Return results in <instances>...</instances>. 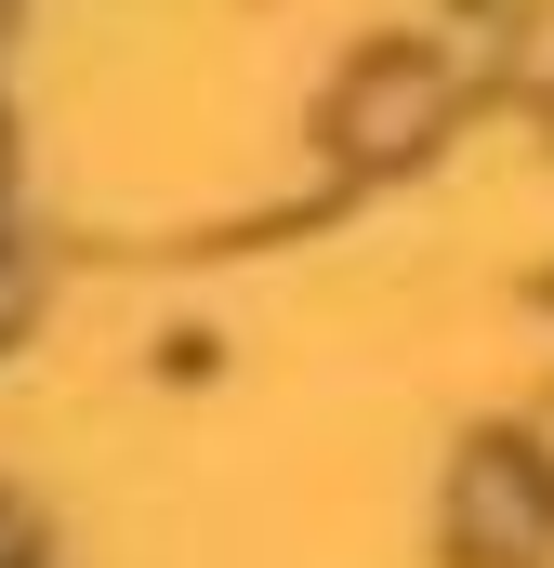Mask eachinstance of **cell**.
<instances>
[{
  "label": "cell",
  "mask_w": 554,
  "mask_h": 568,
  "mask_svg": "<svg viewBox=\"0 0 554 568\" xmlns=\"http://www.w3.org/2000/svg\"><path fill=\"white\" fill-rule=\"evenodd\" d=\"M27 304H40V265H27V239H0V344L27 331Z\"/></svg>",
  "instance_id": "obj_3"
},
{
  "label": "cell",
  "mask_w": 554,
  "mask_h": 568,
  "mask_svg": "<svg viewBox=\"0 0 554 568\" xmlns=\"http://www.w3.org/2000/svg\"><path fill=\"white\" fill-rule=\"evenodd\" d=\"M449 53H370L357 80H343V106H330V133L343 159H422V145L449 133Z\"/></svg>",
  "instance_id": "obj_2"
},
{
  "label": "cell",
  "mask_w": 554,
  "mask_h": 568,
  "mask_svg": "<svg viewBox=\"0 0 554 568\" xmlns=\"http://www.w3.org/2000/svg\"><path fill=\"white\" fill-rule=\"evenodd\" d=\"M449 542L489 568H542L554 556V463L529 436H475L462 476H449Z\"/></svg>",
  "instance_id": "obj_1"
}]
</instances>
